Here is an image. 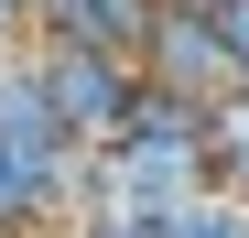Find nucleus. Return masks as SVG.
I'll use <instances>...</instances> for the list:
<instances>
[{
  "instance_id": "obj_1",
  "label": "nucleus",
  "mask_w": 249,
  "mask_h": 238,
  "mask_svg": "<svg viewBox=\"0 0 249 238\" xmlns=\"http://www.w3.org/2000/svg\"><path fill=\"white\" fill-rule=\"evenodd\" d=\"M44 54V98H54V119L87 152H108L119 130H130V108H141V65L130 54H98V44H33Z\"/></svg>"
},
{
  "instance_id": "obj_2",
  "label": "nucleus",
  "mask_w": 249,
  "mask_h": 238,
  "mask_svg": "<svg viewBox=\"0 0 249 238\" xmlns=\"http://www.w3.org/2000/svg\"><path fill=\"white\" fill-rule=\"evenodd\" d=\"M87 217V152H11L0 141V238H54Z\"/></svg>"
},
{
  "instance_id": "obj_3",
  "label": "nucleus",
  "mask_w": 249,
  "mask_h": 238,
  "mask_svg": "<svg viewBox=\"0 0 249 238\" xmlns=\"http://www.w3.org/2000/svg\"><path fill=\"white\" fill-rule=\"evenodd\" d=\"M141 76H152V87H174V98H206V108L238 98V76H228V22L174 0V11L152 22V44H141Z\"/></svg>"
},
{
  "instance_id": "obj_4",
  "label": "nucleus",
  "mask_w": 249,
  "mask_h": 238,
  "mask_svg": "<svg viewBox=\"0 0 249 238\" xmlns=\"http://www.w3.org/2000/svg\"><path fill=\"white\" fill-rule=\"evenodd\" d=\"M162 11H174V0H33V44H98V54L141 65Z\"/></svg>"
},
{
  "instance_id": "obj_5",
  "label": "nucleus",
  "mask_w": 249,
  "mask_h": 238,
  "mask_svg": "<svg viewBox=\"0 0 249 238\" xmlns=\"http://www.w3.org/2000/svg\"><path fill=\"white\" fill-rule=\"evenodd\" d=\"M0 141H11V152H87V141L54 119V98H44V54H33V44L0 65Z\"/></svg>"
},
{
  "instance_id": "obj_6",
  "label": "nucleus",
  "mask_w": 249,
  "mask_h": 238,
  "mask_svg": "<svg viewBox=\"0 0 249 238\" xmlns=\"http://www.w3.org/2000/svg\"><path fill=\"white\" fill-rule=\"evenodd\" d=\"M152 238H249V206H238V195L217 184V195H195V206H184V217H162Z\"/></svg>"
},
{
  "instance_id": "obj_7",
  "label": "nucleus",
  "mask_w": 249,
  "mask_h": 238,
  "mask_svg": "<svg viewBox=\"0 0 249 238\" xmlns=\"http://www.w3.org/2000/svg\"><path fill=\"white\" fill-rule=\"evenodd\" d=\"M217 184L249 206V87H238V98H217Z\"/></svg>"
},
{
  "instance_id": "obj_8",
  "label": "nucleus",
  "mask_w": 249,
  "mask_h": 238,
  "mask_svg": "<svg viewBox=\"0 0 249 238\" xmlns=\"http://www.w3.org/2000/svg\"><path fill=\"white\" fill-rule=\"evenodd\" d=\"M54 238H152V227H141V217H98V206H87V217H65Z\"/></svg>"
},
{
  "instance_id": "obj_9",
  "label": "nucleus",
  "mask_w": 249,
  "mask_h": 238,
  "mask_svg": "<svg viewBox=\"0 0 249 238\" xmlns=\"http://www.w3.org/2000/svg\"><path fill=\"white\" fill-rule=\"evenodd\" d=\"M22 44H33V0H0V65H11Z\"/></svg>"
},
{
  "instance_id": "obj_10",
  "label": "nucleus",
  "mask_w": 249,
  "mask_h": 238,
  "mask_svg": "<svg viewBox=\"0 0 249 238\" xmlns=\"http://www.w3.org/2000/svg\"><path fill=\"white\" fill-rule=\"evenodd\" d=\"M228 76H238V87H249V0H238V11H228Z\"/></svg>"
},
{
  "instance_id": "obj_11",
  "label": "nucleus",
  "mask_w": 249,
  "mask_h": 238,
  "mask_svg": "<svg viewBox=\"0 0 249 238\" xmlns=\"http://www.w3.org/2000/svg\"><path fill=\"white\" fill-rule=\"evenodd\" d=\"M184 11H217V22H228V11H238V0H184Z\"/></svg>"
}]
</instances>
